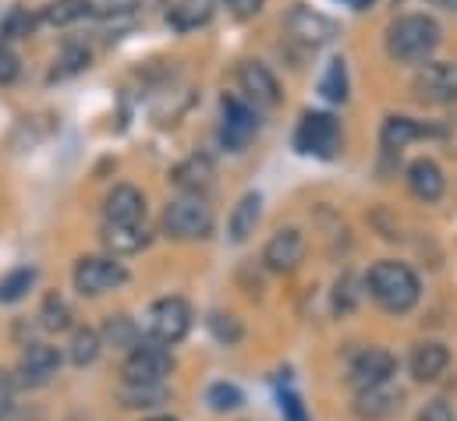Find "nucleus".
Segmentation results:
<instances>
[{
    "label": "nucleus",
    "mask_w": 457,
    "mask_h": 421,
    "mask_svg": "<svg viewBox=\"0 0 457 421\" xmlns=\"http://www.w3.org/2000/svg\"><path fill=\"white\" fill-rule=\"evenodd\" d=\"M100 336H104V343H111V347L131 351V347H135V343L142 340V329L135 326V318H128V316H107L104 329H100Z\"/></svg>",
    "instance_id": "nucleus-27"
},
{
    "label": "nucleus",
    "mask_w": 457,
    "mask_h": 421,
    "mask_svg": "<svg viewBox=\"0 0 457 421\" xmlns=\"http://www.w3.org/2000/svg\"><path fill=\"white\" fill-rule=\"evenodd\" d=\"M213 177H217V170H213V160L210 156H188L185 163H178L170 170L174 188H181L185 195H199V199L213 188Z\"/></svg>",
    "instance_id": "nucleus-18"
},
{
    "label": "nucleus",
    "mask_w": 457,
    "mask_h": 421,
    "mask_svg": "<svg viewBox=\"0 0 457 421\" xmlns=\"http://www.w3.org/2000/svg\"><path fill=\"white\" fill-rule=\"evenodd\" d=\"M36 21H39V18H36L29 7H11V11L4 14V21H0V43H11V39H25V36H32Z\"/></svg>",
    "instance_id": "nucleus-31"
},
{
    "label": "nucleus",
    "mask_w": 457,
    "mask_h": 421,
    "mask_svg": "<svg viewBox=\"0 0 457 421\" xmlns=\"http://www.w3.org/2000/svg\"><path fill=\"white\" fill-rule=\"evenodd\" d=\"M145 0H93V11L96 14H131L138 11Z\"/></svg>",
    "instance_id": "nucleus-38"
},
{
    "label": "nucleus",
    "mask_w": 457,
    "mask_h": 421,
    "mask_svg": "<svg viewBox=\"0 0 457 421\" xmlns=\"http://www.w3.org/2000/svg\"><path fill=\"white\" fill-rule=\"evenodd\" d=\"M220 4L228 7L237 21H248V18H255V14L262 11V4H266V0H220Z\"/></svg>",
    "instance_id": "nucleus-40"
},
{
    "label": "nucleus",
    "mask_w": 457,
    "mask_h": 421,
    "mask_svg": "<svg viewBox=\"0 0 457 421\" xmlns=\"http://www.w3.org/2000/svg\"><path fill=\"white\" fill-rule=\"evenodd\" d=\"M415 421H457V415L447 400H429V404L419 411V418Z\"/></svg>",
    "instance_id": "nucleus-39"
},
{
    "label": "nucleus",
    "mask_w": 457,
    "mask_h": 421,
    "mask_svg": "<svg viewBox=\"0 0 457 421\" xmlns=\"http://www.w3.org/2000/svg\"><path fill=\"white\" fill-rule=\"evenodd\" d=\"M237 86H241L248 103L266 106V110H273V106L280 103V82H277V75L262 61H245L237 68Z\"/></svg>",
    "instance_id": "nucleus-13"
},
{
    "label": "nucleus",
    "mask_w": 457,
    "mask_h": 421,
    "mask_svg": "<svg viewBox=\"0 0 457 421\" xmlns=\"http://www.w3.org/2000/svg\"><path fill=\"white\" fill-rule=\"evenodd\" d=\"M170 372H174L170 351L163 343H153V340H138L120 361L124 383H167Z\"/></svg>",
    "instance_id": "nucleus-6"
},
{
    "label": "nucleus",
    "mask_w": 457,
    "mask_h": 421,
    "mask_svg": "<svg viewBox=\"0 0 457 421\" xmlns=\"http://www.w3.org/2000/svg\"><path fill=\"white\" fill-rule=\"evenodd\" d=\"M18 75H21V64L14 57V50L7 43H0V86H11Z\"/></svg>",
    "instance_id": "nucleus-37"
},
{
    "label": "nucleus",
    "mask_w": 457,
    "mask_h": 421,
    "mask_svg": "<svg viewBox=\"0 0 457 421\" xmlns=\"http://www.w3.org/2000/svg\"><path fill=\"white\" fill-rule=\"evenodd\" d=\"M71 305L61 298V294H46L43 298V309H39V322H43V329H50V333H64V329H71Z\"/></svg>",
    "instance_id": "nucleus-30"
},
{
    "label": "nucleus",
    "mask_w": 457,
    "mask_h": 421,
    "mask_svg": "<svg viewBox=\"0 0 457 421\" xmlns=\"http://www.w3.org/2000/svg\"><path fill=\"white\" fill-rule=\"evenodd\" d=\"M365 287H369V298L390 312V316H404L419 305L422 298V284H419V273L397 259H379L369 277H365Z\"/></svg>",
    "instance_id": "nucleus-2"
},
{
    "label": "nucleus",
    "mask_w": 457,
    "mask_h": 421,
    "mask_svg": "<svg viewBox=\"0 0 457 421\" xmlns=\"http://www.w3.org/2000/svg\"><path fill=\"white\" fill-rule=\"evenodd\" d=\"M426 135H444L440 128H429V124H419L411 117H401V113H390L383 120V131H379V142L386 153H401L404 145H411L415 138H426Z\"/></svg>",
    "instance_id": "nucleus-20"
},
{
    "label": "nucleus",
    "mask_w": 457,
    "mask_h": 421,
    "mask_svg": "<svg viewBox=\"0 0 457 421\" xmlns=\"http://www.w3.org/2000/svg\"><path fill=\"white\" fill-rule=\"evenodd\" d=\"M295 149L305 153V156H320V160H330L337 149H341V128L330 113H320V110H309L298 128H295Z\"/></svg>",
    "instance_id": "nucleus-7"
},
{
    "label": "nucleus",
    "mask_w": 457,
    "mask_h": 421,
    "mask_svg": "<svg viewBox=\"0 0 457 421\" xmlns=\"http://www.w3.org/2000/svg\"><path fill=\"white\" fill-rule=\"evenodd\" d=\"M18 408V379L0 368V421H7Z\"/></svg>",
    "instance_id": "nucleus-35"
},
{
    "label": "nucleus",
    "mask_w": 457,
    "mask_h": 421,
    "mask_svg": "<svg viewBox=\"0 0 457 421\" xmlns=\"http://www.w3.org/2000/svg\"><path fill=\"white\" fill-rule=\"evenodd\" d=\"M255 135H259V117L252 103L241 96H224L220 100V145L228 153H245Z\"/></svg>",
    "instance_id": "nucleus-8"
},
{
    "label": "nucleus",
    "mask_w": 457,
    "mask_h": 421,
    "mask_svg": "<svg viewBox=\"0 0 457 421\" xmlns=\"http://www.w3.org/2000/svg\"><path fill=\"white\" fill-rule=\"evenodd\" d=\"M32 284H36V269H32V266H18V269L4 273V277H0V305L21 301V298L32 291Z\"/></svg>",
    "instance_id": "nucleus-28"
},
{
    "label": "nucleus",
    "mask_w": 457,
    "mask_h": 421,
    "mask_svg": "<svg viewBox=\"0 0 457 421\" xmlns=\"http://www.w3.org/2000/svg\"><path fill=\"white\" fill-rule=\"evenodd\" d=\"M192 329V305L185 298H160L149 305L145 312V333L153 343H163V347H174L188 336Z\"/></svg>",
    "instance_id": "nucleus-5"
},
{
    "label": "nucleus",
    "mask_w": 457,
    "mask_h": 421,
    "mask_svg": "<svg viewBox=\"0 0 457 421\" xmlns=\"http://www.w3.org/2000/svg\"><path fill=\"white\" fill-rule=\"evenodd\" d=\"M320 96L327 103H344L347 100V64H344V57H334L327 64V71L320 78Z\"/></svg>",
    "instance_id": "nucleus-29"
},
{
    "label": "nucleus",
    "mask_w": 457,
    "mask_h": 421,
    "mask_svg": "<svg viewBox=\"0 0 457 421\" xmlns=\"http://www.w3.org/2000/svg\"><path fill=\"white\" fill-rule=\"evenodd\" d=\"M287 32L295 39L309 43V46H323V43H330L337 36V21L320 14V11H312V7H295L287 14Z\"/></svg>",
    "instance_id": "nucleus-15"
},
{
    "label": "nucleus",
    "mask_w": 457,
    "mask_h": 421,
    "mask_svg": "<svg viewBox=\"0 0 457 421\" xmlns=\"http://www.w3.org/2000/svg\"><path fill=\"white\" fill-rule=\"evenodd\" d=\"M213 4H217V0H178V4L167 11V25H174L178 32L203 29V25L213 18Z\"/></svg>",
    "instance_id": "nucleus-24"
},
{
    "label": "nucleus",
    "mask_w": 457,
    "mask_h": 421,
    "mask_svg": "<svg viewBox=\"0 0 457 421\" xmlns=\"http://www.w3.org/2000/svg\"><path fill=\"white\" fill-rule=\"evenodd\" d=\"M259 212H262V195H259V192H245V195L237 199V206H234L228 216V237L234 244H245V241L255 234Z\"/></svg>",
    "instance_id": "nucleus-21"
},
{
    "label": "nucleus",
    "mask_w": 457,
    "mask_h": 421,
    "mask_svg": "<svg viewBox=\"0 0 457 421\" xmlns=\"http://www.w3.org/2000/svg\"><path fill=\"white\" fill-rule=\"evenodd\" d=\"M302 259H305V234L298 227L277 230L262 248V266L270 273H295L302 266Z\"/></svg>",
    "instance_id": "nucleus-11"
},
{
    "label": "nucleus",
    "mask_w": 457,
    "mask_h": 421,
    "mask_svg": "<svg viewBox=\"0 0 457 421\" xmlns=\"http://www.w3.org/2000/svg\"><path fill=\"white\" fill-rule=\"evenodd\" d=\"M408 368H411V379L415 383H436L451 368V347L440 343V340H426V343H419L411 351Z\"/></svg>",
    "instance_id": "nucleus-17"
},
{
    "label": "nucleus",
    "mask_w": 457,
    "mask_h": 421,
    "mask_svg": "<svg viewBox=\"0 0 457 421\" xmlns=\"http://www.w3.org/2000/svg\"><path fill=\"white\" fill-rule=\"evenodd\" d=\"M436 7H444V11H457V0H433Z\"/></svg>",
    "instance_id": "nucleus-41"
},
{
    "label": "nucleus",
    "mask_w": 457,
    "mask_h": 421,
    "mask_svg": "<svg viewBox=\"0 0 457 421\" xmlns=\"http://www.w3.org/2000/svg\"><path fill=\"white\" fill-rule=\"evenodd\" d=\"M104 244L111 255H135L149 244V230L145 223H128V227H114V223H104Z\"/></svg>",
    "instance_id": "nucleus-23"
},
{
    "label": "nucleus",
    "mask_w": 457,
    "mask_h": 421,
    "mask_svg": "<svg viewBox=\"0 0 457 421\" xmlns=\"http://www.w3.org/2000/svg\"><path fill=\"white\" fill-rule=\"evenodd\" d=\"M397 411H401V390H390V383L354 393V415L361 421H386Z\"/></svg>",
    "instance_id": "nucleus-19"
},
{
    "label": "nucleus",
    "mask_w": 457,
    "mask_h": 421,
    "mask_svg": "<svg viewBox=\"0 0 457 421\" xmlns=\"http://www.w3.org/2000/svg\"><path fill=\"white\" fill-rule=\"evenodd\" d=\"M206 404H210V411L228 415V411H237V408L245 404V393H241L234 383H213V386L206 390Z\"/></svg>",
    "instance_id": "nucleus-33"
},
{
    "label": "nucleus",
    "mask_w": 457,
    "mask_h": 421,
    "mask_svg": "<svg viewBox=\"0 0 457 421\" xmlns=\"http://www.w3.org/2000/svg\"><path fill=\"white\" fill-rule=\"evenodd\" d=\"M89 50L86 46H64V54L54 61V71H50V82H57V78H68V75H79V71H86L89 68Z\"/></svg>",
    "instance_id": "nucleus-32"
},
{
    "label": "nucleus",
    "mask_w": 457,
    "mask_h": 421,
    "mask_svg": "<svg viewBox=\"0 0 457 421\" xmlns=\"http://www.w3.org/2000/svg\"><path fill=\"white\" fill-rule=\"evenodd\" d=\"M100 351H104V336H100V329H93V326H79V329L71 333V343H68V358H71V365L86 368V365H93V361L100 358Z\"/></svg>",
    "instance_id": "nucleus-26"
},
{
    "label": "nucleus",
    "mask_w": 457,
    "mask_h": 421,
    "mask_svg": "<svg viewBox=\"0 0 457 421\" xmlns=\"http://www.w3.org/2000/svg\"><path fill=\"white\" fill-rule=\"evenodd\" d=\"M145 421H178V418H170V415H153V418H145Z\"/></svg>",
    "instance_id": "nucleus-42"
},
{
    "label": "nucleus",
    "mask_w": 457,
    "mask_h": 421,
    "mask_svg": "<svg viewBox=\"0 0 457 421\" xmlns=\"http://www.w3.org/2000/svg\"><path fill=\"white\" fill-rule=\"evenodd\" d=\"M71 284L82 298H100L107 291H117L120 284H128V269L114 255H82L71 269Z\"/></svg>",
    "instance_id": "nucleus-4"
},
{
    "label": "nucleus",
    "mask_w": 457,
    "mask_h": 421,
    "mask_svg": "<svg viewBox=\"0 0 457 421\" xmlns=\"http://www.w3.org/2000/svg\"><path fill=\"white\" fill-rule=\"evenodd\" d=\"M61 368V351L50 343H25L18 354V383L21 386H46Z\"/></svg>",
    "instance_id": "nucleus-12"
},
{
    "label": "nucleus",
    "mask_w": 457,
    "mask_h": 421,
    "mask_svg": "<svg viewBox=\"0 0 457 421\" xmlns=\"http://www.w3.org/2000/svg\"><path fill=\"white\" fill-rule=\"evenodd\" d=\"M210 329H213V336H217L220 343H228V347L230 343H237L241 333H245L241 322H237L234 316H224V312H213V316H210Z\"/></svg>",
    "instance_id": "nucleus-34"
},
{
    "label": "nucleus",
    "mask_w": 457,
    "mask_h": 421,
    "mask_svg": "<svg viewBox=\"0 0 457 421\" xmlns=\"http://www.w3.org/2000/svg\"><path fill=\"white\" fill-rule=\"evenodd\" d=\"M280 415H284V421H309V411H305V404L295 390L280 393Z\"/></svg>",
    "instance_id": "nucleus-36"
},
{
    "label": "nucleus",
    "mask_w": 457,
    "mask_h": 421,
    "mask_svg": "<svg viewBox=\"0 0 457 421\" xmlns=\"http://www.w3.org/2000/svg\"><path fill=\"white\" fill-rule=\"evenodd\" d=\"M89 14H93V0H50L39 11V21L54 25V29H64V25H75V21L89 18Z\"/></svg>",
    "instance_id": "nucleus-25"
},
{
    "label": "nucleus",
    "mask_w": 457,
    "mask_h": 421,
    "mask_svg": "<svg viewBox=\"0 0 457 421\" xmlns=\"http://www.w3.org/2000/svg\"><path fill=\"white\" fill-rule=\"evenodd\" d=\"M145 216V195L135 185H114L111 195L104 199V223L128 227V223H142Z\"/></svg>",
    "instance_id": "nucleus-16"
},
{
    "label": "nucleus",
    "mask_w": 457,
    "mask_h": 421,
    "mask_svg": "<svg viewBox=\"0 0 457 421\" xmlns=\"http://www.w3.org/2000/svg\"><path fill=\"white\" fill-rule=\"evenodd\" d=\"M440 39H444L440 21L433 14L411 11V14H401L386 25L383 46H386L390 61H397V64H429Z\"/></svg>",
    "instance_id": "nucleus-1"
},
{
    "label": "nucleus",
    "mask_w": 457,
    "mask_h": 421,
    "mask_svg": "<svg viewBox=\"0 0 457 421\" xmlns=\"http://www.w3.org/2000/svg\"><path fill=\"white\" fill-rule=\"evenodd\" d=\"M404 181H408V192H411L419 202H440L444 192H447V177H444L440 163H433L429 156L411 160L408 170H404Z\"/></svg>",
    "instance_id": "nucleus-14"
},
{
    "label": "nucleus",
    "mask_w": 457,
    "mask_h": 421,
    "mask_svg": "<svg viewBox=\"0 0 457 421\" xmlns=\"http://www.w3.org/2000/svg\"><path fill=\"white\" fill-rule=\"evenodd\" d=\"M167 386L163 383H120L117 386V400L128 411H153L160 404H167Z\"/></svg>",
    "instance_id": "nucleus-22"
},
{
    "label": "nucleus",
    "mask_w": 457,
    "mask_h": 421,
    "mask_svg": "<svg viewBox=\"0 0 457 421\" xmlns=\"http://www.w3.org/2000/svg\"><path fill=\"white\" fill-rule=\"evenodd\" d=\"M213 223H217L213 210L199 195H181V199L167 202V210L160 216V230L170 241H203L213 234Z\"/></svg>",
    "instance_id": "nucleus-3"
},
{
    "label": "nucleus",
    "mask_w": 457,
    "mask_h": 421,
    "mask_svg": "<svg viewBox=\"0 0 457 421\" xmlns=\"http://www.w3.org/2000/svg\"><path fill=\"white\" fill-rule=\"evenodd\" d=\"M397 372V358L383 347H369L361 351L354 361H351V372H347V383L354 386V393L361 390H376V386H386Z\"/></svg>",
    "instance_id": "nucleus-10"
},
{
    "label": "nucleus",
    "mask_w": 457,
    "mask_h": 421,
    "mask_svg": "<svg viewBox=\"0 0 457 421\" xmlns=\"http://www.w3.org/2000/svg\"><path fill=\"white\" fill-rule=\"evenodd\" d=\"M411 93L419 103H457V64L454 61H429L415 71Z\"/></svg>",
    "instance_id": "nucleus-9"
}]
</instances>
